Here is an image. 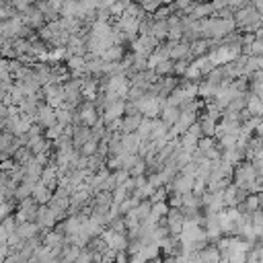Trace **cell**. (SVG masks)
I'll use <instances>...</instances> for the list:
<instances>
[{
    "label": "cell",
    "instance_id": "41",
    "mask_svg": "<svg viewBox=\"0 0 263 263\" xmlns=\"http://www.w3.org/2000/svg\"><path fill=\"white\" fill-rule=\"evenodd\" d=\"M232 14H234V10H232L230 6H224V8H218V10H216V16H218V18H224V21H230Z\"/></svg>",
    "mask_w": 263,
    "mask_h": 263
},
{
    "label": "cell",
    "instance_id": "29",
    "mask_svg": "<svg viewBox=\"0 0 263 263\" xmlns=\"http://www.w3.org/2000/svg\"><path fill=\"white\" fill-rule=\"evenodd\" d=\"M66 68H68V70H76V68H84V70H86L84 55H68V58H66Z\"/></svg>",
    "mask_w": 263,
    "mask_h": 263
},
{
    "label": "cell",
    "instance_id": "14",
    "mask_svg": "<svg viewBox=\"0 0 263 263\" xmlns=\"http://www.w3.org/2000/svg\"><path fill=\"white\" fill-rule=\"evenodd\" d=\"M31 197H33L37 203H49V199H51V191H49L41 181H37V183H35V187H33Z\"/></svg>",
    "mask_w": 263,
    "mask_h": 263
},
{
    "label": "cell",
    "instance_id": "16",
    "mask_svg": "<svg viewBox=\"0 0 263 263\" xmlns=\"http://www.w3.org/2000/svg\"><path fill=\"white\" fill-rule=\"evenodd\" d=\"M245 212H255L261 208V193H247V197L240 201Z\"/></svg>",
    "mask_w": 263,
    "mask_h": 263
},
{
    "label": "cell",
    "instance_id": "1",
    "mask_svg": "<svg viewBox=\"0 0 263 263\" xmlns=\"http://www.w3.org/2000/svg\"><path fill=\"white\" fill-rule=\"evenodd\" d=\"M255 177H259V175L255 173L253 164H251L249 160H240V162H236V164L232 166V177H230V181H232L234 185H238V187H247Z\"/></svg>",
    "mask_w": 263,
    "mask_h": 263
},
{
    "label": "cell",
    "instance_id": "7",
    "mask_svg": "<svg viewBox=\"0 0 263 263\" xmlns=\"http://www.w3.org/2000/svg\"><path fill=\"white\" fill-rule=\"evenodd\" d=\"M140 138L136 132H129V134H119V144L123 148V152L127 154H136L138 152V146H140Z\"/></svg>",
    "mask_w": 263,
    "mask_h": 263
},
{
    "label": "cell",
    "instance_id": "39",
    "mask_svg": "<svg viewBox=\"0 0 263 263\" xmlns=\"http://www.w3.org/2000/svg\"><path fill=\"white\" fill-rule=\"evenodd\" d=\"M113 177H115V183L121 185V183H125L129 179V171L127 168H117V171H113Z\"/></svg>",
    "mask_w": 263,
    "mask_h": 263
},
{
    "label": "cell",
    "instance_id": "45",
    "mask_svg": "<svg viewBox=\"0 0 263 263\" xmlns=\"http://www.w3.org/2000/svg\"><path fill=\"white\" fill-rule=\"evenodd\" d=\"M14 164H16L14 158H4V160H0V171H12Z\"/></svg>",
    "mask_w": 263,
    "mask_h": 263
},
{
    "label": "cell",
    "instance_id": "37",
    "mask_svg": "<svg viewBox=\"0 0 263 263\" xmlns=\"http://www.w3.org/2000/svg\"><path fill=\"white\" fill-rule=\"evenodd\" d=\"M0 226H2V228H4L6 232H12V230L16 228V220H14V216H12V214H8L6 218H2Z\"/></svg>",
    "mask_w": 263,
    "mask_h": 263
},
{
    "label": "cell",
    "instance_id": "34",
    "mask_svg": "<svg viewBox=\"0 0 263 263\" xmlns=\"http://www.w3.org/2000/svg\"><path fill=\"white\" fill-rule=\"evenodd\" d=\"M138 4H140V8H142L144 12H150V14H152L162 2H160V0H138Z\"/></svg>",
    "mask_w": 263,
    "mask_h": 263
},
{
    "label": "cell",
    "instance_id": "35",
    "mask_svg": "<svg viewBox=\"0 0 263 263\" xmlns=\"http://www.w3.org/2000/svg\"><path fill=\"white\" fill-rule=\"evenodd\" d=\"M203 191H205V179H201V177H195V179H193V185H191V193L199 197Z\"/></svg>",
    "mask_w": 263,
    "mask_h": 263
},
{
    "label": "cell",
    "instance_id": "25",
    "mask_svg": "<svg viewBox=\"0 0 263 263\" xmlns=\"http://www.w3.org/2000/svg\"><path fill=\"white\" fill-rule=\"evenodd\" d=\"M150 127H152V119H150V117H142V119H140V125H138V129H136L138 138H140V140H148Z\"/></svg>",
    "mask_w": 263,
    "mask_h": 263
},
{
    "label": "cell",
    "instance_id": "19",
    "mask_svg": "<svg viewBox=\"0 0 263 263\" xmlns=\"http://www.w3.org/2000/svg\"><path fill=\"white\" fill-rule=\"evenodd\" d=\"M166 212H168V205H166V201H156V203H150V218L152 220H160V218H164L166 216Z\"/></svg>",
    "mask_w": 263,
    "mask_h": 263
},
{
    "label": "cell",
    "instance_id": "26",
    "mask_svg": "<svg viewBox=\"0 0 263 263\" xmlns=\"http://www.w3.org/2000/svg\"><path fill=\"white\" fill-rule=\"evenodd\" d=\"M132 210H134L136 218L142 222V220H146L148 214H150V201H148V199H140V203H138L136 208H132Z\"/></svg>",
    "mask_w": 263,
    "mask_h": 263
},
{
    "label": "cell",
    "instance_id": "28",
    "mask_svg": "<svg viewBox=\"0 0 263 263\" xmlns=\"http://www.w3.org/2000/svg\"><path fill=\"white\" fill-rule=\"evenodd\" d=\"M183 78H185V80H189V82H199L203 76H201V72L197 70V66H195L193 62H189V66H187V70H185Z\"/></svg>",
    "mask_w": 263,
    "mask_h": 263
},
{
    "label": "cell",
    "instance_id": "21",
    "mask_svg": "<svg viewBox=\"0 0 263 263\" xmlns=\"http://www.w3.org/2000/svg\"><path fill=\"white\" fill-rule=\"evenodd\" d=\"M166 125L158 119V117H154L152 119V127H150V136H148V140H156V138H162L164 134H166Z\"/></svg>",
    "mask_w": 263,
    "mask_h": 263
},
{
    "label": "cell",
    "instance_id": "15",
    "mask_svg": "<svg viewBox=\"0 0 263 263\" xmlns=\"http://www.w3.org/2000/svg\"><path fill=\"white\" fill-rule=\"evenodd\" d=\"M249 115H261L263 113V103H261V97L253 95V92H247V107Z\"/></svg>",
    "mask_w": 263,
    "mask_h": 263
},
{
    "label": "cell",
    "instance_id": "23",
    "mask_svg": "<svg viewBox=\"0 0 263 263\" xmlns=\"http://www.w3.org/2000/svg\"><path fill=\"white\" fill-rule=\"evenodd\" d=\"M152 70H154V74L160 76V78H162V76H168V74H173V60H162V62H158Z\"/></svg>",
    "mask_w": 263,
    "mask_h": 263
},
{
    "label": "cell",
    "instance_id": "38",
    "mask_svg": "<svg viewBox=\"0 0 263 263\" xmlns=\"http://www.w3.org/2000/svg\"><path fill=\"white\" fill-rule=\"evenodd\" d=\"M226 263H247V253L230 251V253H228V261H226Z\"/></svg>",
    "mask_w": 263,
    "mask_h": 263
},
{
    "label": "cell",
    "instance_id": "24",
    "mask_svg": "<svg viewBox=\"0 0 263 263\" xmlns=\"http://www.w3.org/2000/svg\"><path fill=\"white\" fill-rule=\"evenodd\" d=\"M55 123H60V125H72V111L68 107L55 109Z\"/></svg>",
    "mask_w": 263,
    "mask_h": 263
},
{
    "label": "cell",
    "instance_id": "4",
    "mask_svg": "<svg viewBox=\"0 0 263 263\" xmlns=\"http://www.w3.org/2000/svg\"><path fill=\"white\" fill-rule=\"evenodd\" d=\"M21 21H23V25H27V27H31L33 31H37V29H41L43 25H45V18H43V14H41V10L35 6V4H31V6H27L23 12H21Z\"/></svg>",
    "mask_w": 263,
    "mask_h": 263
},
{
    "label": "cell",
    "instance_id": "12",
    "mask_svg": "<svg viewBox=\"0 0 263 263\" xmlns=\"http://www.w3.org/2000/svg\"><path fill=\"white\" fill-rule=\"evenodd\" d=\"M177 117H179V107H175V105H164V107L160 109V113H158V119H160L166 127H171V125L177 121Z\"/></svg>",
    "mask_w": 263,
    "mask_h": 263
},
{
    "label": "cell",
    "instance_id": "8",
    "mask_svg": "<svg viewBox=\"0 0 263 263\" xmlns=\"http://www.w3.org/2000/svg\"><path fill=\"white\" fill-rule=\"evenodd\" d=\"M88 138H90V127L88 125H72L70 142H72L74 148H80Z\"/></svg>",
    "mask_w": 263,
    "mask_h": 263
},
{
    "label": "cell",
    "instance_id": "17",
    "mask_svg": "<svg viewBox=\"0 0 263 263\" xmlns=\"http://www.w3.org/2000/svg\"><path fill=\"white\" fill-rule=\"evenodd\" d=\"M166 33H168V25H166V21H154L150 35H152L156 41H164V39H166Z\"/></svg>",
    "mask_w": 263,
    "mask_h": 263
},
{
    "label": "cell",
    "instance_id": "2",
    "mask_svg": "<svg viewBox=\"0 0 263 263\" xmlns=\"http://www.w3.org/2000/svg\"><path fill=\"white\" fill-rule=\"evenodd\" d=\"M76 111H78V115H80L82 125H88V127H92V125L99 121V117H101V111L97 109L95 101H80V105H78Z\"/></svg>",
    "mask_w": 263,
    "mask_h": 263
},
{
    "label": "cell",
    "instance_id": "20",
    "mask_svg": "<svg viewBox=\"0 0 263 263\" xmlns=\"http://www.w3.org/2000/svg\"><path fill=\"white\" fill-rule=\"evenodd\" d=\"M144 261H148V259H154V257H160V251H158V245L156 242H146L142 249H140V253H138Z\"/></svg>",
    "mask_w": 263,
    "mask_h": 263
},
{
    "label": "cell",
    "instance_id": "18",
    "mask_svg": "<svg viewBox=\"0 0 263 263\" xmlns=\"http://www.w3.org/2000/svg\"><path fill=\"white\" fill-rule=\"evenodd\" d=\"M33 183H27V181H21L18 185H16V189H14V195H12V199L14 201H21V199H25V197H29L31 193H33Z\"/></svg>",
    "mask_w": 263,
    "mask_h": 263
},
{
    "label": "cell",
    "instance_id": "32",
    "mask_svg": "<svg viewBox=\"0 0 263 263\" xmlns=\"http://www.w3.org/2000/svg\"><path fill=\"white\" fill-rule=\"evenodd\" d=\"M166 195H168V191H166V187L162 185V187H156V189L152 191V195L148 197V201H150V203H156V201H166Z\"/></svg>",
    "mask_w": 263,
    "mask_h": 263
},
{
    "label": "cell",
    "instance_id": "42",
    "mask_svg": "<svg viewBox=\"0 0 263 263\" xmlns=\"http://www.w3.org/2000/svg\"><path fill=\"white\" fill-rule=\"evenodd\" d=\"M6 78H12V74L8 72V60L0 58V80H6Z\"/></svg>",
    "mask_w": 263,
    "mask_h": 263
},
{
    "label": "cell",
    "instance_id": "10",
    "mask_svg": "<svg viewBox=\"0 0 263 263\" xmlns=\"http://www.w3.org/2000/svg\"><path fill=\"white\" fill-rule=\"evenodd\" d=\"M16 234H18V238L21 240H27V238H31V236H35L37 232H39V226H37V222H31V220H25V222H21V224H16Z\"/></svg>",
    "mask_w": 263,
    "mask_h": 263
},
{
    "label": "cell",
    "instance_id": "30",
    "mask_svg": "<svg viewBox=\"0 0 263 263\" xmlns=\"http://www.w3.org/2000/svg\"><path fill=\"white\" fill-rule=\"evenodd\" d=\"M187 66H189V60H185V58H183V60H173V76L183 78Z\"/></svg>",
    "mask_w": 263,
    "mask_h": 263
},
{
    "label": "cell",
    "instance_id": "36",
    "mask_svg": "<svg viewBox=\"0 0 263 263\" xmlns=\"http://www.w3.org/2000/svg\"><path fill=\"white\" fill-rule=\"evenodd\" d=\"M107 228H111L113 232H119V234H125V232H127V230H125V224H123V218H121V216H117L115 220H111Z\"/></svg>",
    "mask_w": 263,
    "mask_h": 263
},
{
    "label": "cell",
    "instance_id": "40",
    "mask_svg": "<svg viewBox=\"0 0 263 263\" xmlns=\"http://www.w3.org/2000/svg\"><path fill=\"white\" fill-rule=\"evenodd\" d=\"M8 2L12 4V8H14L16 12H23V10H25L27 6H31L35 0H8Z\"/></svg>",
    "mask_w": 263,
    "mask_h": 263
},
{
    "label": "cell",
    "instance_id": "6",
    "mask_svg": "<svg viewBox=\"0 0 263 263\" xmlns=\"http://www.w3.org/2000/svg\"><path fill=\"white\" fill-rule=\"evenodd\" d=\"M35 121H37L43 129L49 127V125H53V123H55V109H51L45 101L39 103V105H37V113H35Z\"/></svg>",
    "mask_w": 263,
    "mask_h": 263
},
{
    "label": "cell",
    "instance_id": "22",
    "mask_svg": "<svg viewBox=\"0 0 263 263\" xmlns=\"http://www.w3.org/2000/svg\"><path fill=\"white\" fill-rule=\"evenodd\" d=\"M152 25H154V18H152L150 12H146V14L140 18V23H138V35H150Z\"/></svg>",
    "mask_w": 263,
    "mask_h": 263
},
{
    "label": "cell",
    "instance_id": "46",
    "mask_svg": "<svg viewBox=\"0 0 263 263\" xmlns=\"http://www.w3.org/2000/svg\"><path fill=\"white\" fill-rule=\"evenodd\" d=\"M8 117V107L4 103H0V129L4 127V119Z\"/></svg>",
    "mask_w": 263,
    "mask_h": 263
},
{
    "label": "cell",
    "instance_id": "9",
    "mask_svg": "<svg viewBox=\"0 0 263 263\" xmlns=\"http://www.w3.org/2000/svg\"><path fill=\"white\" fill-rule=\"evenodd\" d=\"M123 53H125L123 43H113V45H109V47L101 53V60H103V62H119V60L123 58Z\"/></svg>",
    "mask_w": 263,
    "mask_h": 263
},
{
    "label": "cell",
    "instance_id": "13",
    "mask_svg": "<svg viewBox=\"0 0 263 263\" xmlns=\"http://www.w3.org/2000/svg\"><path fill=\"white\" fill-rule=\"evenodd\" d=\"M140 119H142V115H140V113L123 115V117H121V134L136 132V129H138V125H140Z\"/></svg>",
    "mask_w": 263,
    "mask_h": 263
},
{
    "label": "cell",
    "instance_id": "5",
    "mask_svg": "<svg viewBox=\"0 0 263 263\" xmlns=\"http://www.w3.org/2000/svg\"><path fill=\"white\" fill-rule=\"evenodd\" d=\"M101 236H103V240L107 242L109 249L125 251V247H127V236H125V234H119V232H113L111 228H103Z\"/></svg>",
    "mask_w": 263,
    "mask_h": 263
},
{
    "label": "cell",
    "instance_id": "43",
    "mask_svg": "<svg viewBox=\"0 0 263 263\" xmlns=\"http://www.w3.org/2000/svg\"><path fill=\"white\" fill-rule=\"evenodd\" d=\"M251 226H263V214H261V208L251 212Z\"/></svg>",
    "mask_w": 263,
    "mask_h": 263
},
{
    "label": "cell",
    "instance_id": "31",
    "mask_svg": "<svg viewBox=\"0 0 263 263\" xmlns=\"http://www.w3.org/2000/svg\"><path fill=\"white\" fill-rule=\"evenodd\" d=\"M146 173H148V168H146V160L144 158H138L129 168V177H140V175H146Z\"/></svg>",
    "mask_w": 263,
    "mask_h": 263
},
{
    "label": "cell",
    "instance_id": "44",
    "mask_svg": "<svg viewBox=\"0 0 263 263\" xmlns=\"http://www.w3.org/2000/svg\"><path fill=\"white\" fill-rule=\"evenodd\" d=\"M78 4H80V8L84 10V12H90V10H95L99 4H97V0H78Z\"/></svg>",
    "mask_w": 263,
    "mask_h": 263
},
{
    "label": "cell",
    "instance_id": "11",
    "mask_svg": "<svg viewBox=\"0 0 263 263\" xmlns=\"http://www.w3.org/2000/svg\"><path fill=\"white\" fill-rule=\"evenodd\" d=\"M80 249L82 247H76V245H62V251L58 255V261L60 263H74L76 257L80 255Z\"/></svg>",
    "mask_w": 263,
    "mask_h": 263
},
{
    "label": "cell",
    "instance_id": "47",
    "mask_svg": "<svg viewBox=\"0 0 263 263\" xmlns=\"http://www.w3.org/2000/svg\"><path fill=\"white\" fill-rule=\"evenodd\" d=\"M127 263H146L140 255H132V257H127Z\"/></svg>",
    "mask_w": 263,
    "mask_h": 263
},
{
    "label": "cell",
    "instance_id": "48",
    "mask_svg": "<svg viewBox=\"0 0 263 263\" xmlns=\"http://www.w3.org/2000/svg\"><path fill=\"white\" fill-rule=\"evenodd\" d=\"M146 263H162V257H154V259H148Z\"/></svg>",
    "mask_w": 263,
    "mask_h": 263
},
{
    "label": "cell",
    "instance_id": "3",
    "mask_svg": "<svg viewBox=\"0 0 263 263\" xmlns=\"http://www.w3.org/2000/svg\"><path fill=\"white\" fill-rule=\"evenodd\" d=\"M158 43H160V41H156L152 35H138V37L132 41V53H138V55L148 58V55L154 51V47H156Z\"/></svg>",
    "mask_w": 263,
    "mask_h": 263
},
{
    "label": "cell",
    "instance_id": "33",
    "mask_svg": "<svg viewBox=\"0 0 263 263\" xmlns=\"http://www.w3.org/2000/svg\"><path fill=\"white\" fill-rule=\"evenodd\" d=\"M18 12L12 8V4L10 2H6V4H2L0 6V23H4V21H8V18H12V16H16Z\"/></svg>",
    "mask_w": 263,
    "mask_h": 263
},
{
    "label": "cell",
    "instance_id": "27",
    "mask_svg": "<svg viewBox=\"0 0 263 263\" xmlns=\"http://www.w3.org/2000/svg\"><path fill=\"white\" fill-rule=\"evenodd\" d=\"M97 148H99V142H97L95 138H88V140L78 148V152H80V156H92V154L97 152Z\"/></svg>",
    "mask_w": 263,
    "mask_h": 263
}]
</instances>
